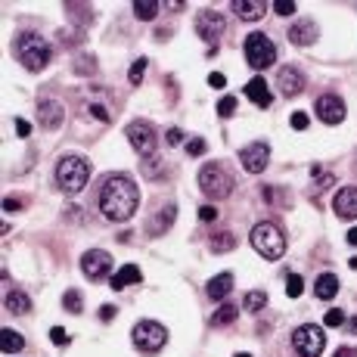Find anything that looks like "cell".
Wrapping results in <instances>:
<instances>
[{"label": "cell", "mask_w": 357, "mask_h": 357, "mask_svg": "<svg viewBox=\"0 0 357 357\" xmlns=\"http://www.w3.org/2000/svg\"><path fill=\"white\" fill-rule=\"evenodd\" d=\"M140 209V189L128 174H112L100 187V211L115 224H124Z\"/></svg>", "instance_id": "1"}, {"label": "cell", "mask_w": 357, "mask_h": 357, "mask_svg": "<svg viewBox=\"0 0 357 357\" xmlns=\"http://www.w3.org/2000/svg\"><path fill=\"white\" fill-rule=\"evenodd\" d=\"M13 53H16V60H19L22 68H28V72H41V68H47V62H50V44L44 41L41 34L25 31V34L16 38Z\"/></svg>", "instance_id": "2"}, {"label": "cell", "mask_w": 357, "mask_h": 357, "mask_svg": "<svg viewBox=\"0 0 357 357\" xmlns=\"http://www.w3.org/2000/svg\"><path fill=\"white\" fill-rule=\"evenodd\" d=\"M252 249H255L264 261H280V258L286 255L283 230L276 227V224H270V221L255 224V230H252Z\"/></svg>", "instance_id": "3"}, {"label": "cell", "mask_w": 357, "mask_h": 357, "mask_svg": "<svg viewBox=\"0 0 357 357\" xmlns=\"http://www.w3.org/2000/svg\"><path fill=\"white\" fill-rule=\"evenodd\" d=\"M88 177H90V165L81 155H62L60 165H56V183H60V189L66 196L81 193Z\"/></svg>", "instance_id": "4"}, {"label": "cell", "mask_w": 357, "mask_h": 357, "mask_svg": "<svg viewBox=\"0 0 357 357\" xmlns=\"http://www.w3.org/2000/svg\"><path fill=\"white\" fill-rule=\"evenodd\" d=\"M199 189H202L209 199H215V202L217 199H227V196L233 193V174H230L224 165L211 162L199 171Z\"/></svg>", "instance_id": "5"}, {"label": "cell", "mask_w": 357, "mask_h": 357, "mask_svg": "<svg viewBox=\"0 0 357 357\" xmlns=\"http://www.w3.org/2000/svg\"><path fill=\"white\" fill-rule=\"evenodd\" d=\"M131 339L134 345L143 351V354H159V351L168 345V330L155 320H140V323L131 330Z\"/></svg>", "instance_id": "6"}, {"label": "cell", "mask_w": 357, "mask_h": 357, "mask_svg": "<svg viewBox=\"0 0 357 357\" xmlns=\"http://www.w3.org/2000/svg\"><path fill=\"white\" fill-rule=\"evenodd\" d=\"M243 50H246V60H249L252 68H267V66H274V62H276L274 41H270L267 34H261V31H252L249 38H246Z\"/></svg>", "instance_id": "7"}, {"label": "cell", "mask_w": 357, "mask_h": 357, "mask_svg": "<svg viewBox=\"0 0 357 357\" xmlns=\"http://www.w3.org/2000/svg\"><path fill=\"white\" fill-rule=\"evenodd\" d=\"M292 348L298 351V357H320L326 348V332L314 323H304L292 332Z\"/></svg>", "instance_id": "8"}, {"label": "cell", "mask_w": 357, "mask_h": 357, "mask_svg": "<svg viewBox=\"0 0 357 357\" xmlns=\"http://www.w3.org/2000/svg\"><path fill=\"white\" fill-rule=\"evenodd\" d=\"M267 162H270V146L264 140H255V143L239 149V165H243L249 174H261V171L267 168Z\"/></svg>", "instance_id": "9"}, {"label": "cell", "mask_w": 357, "mask_h": 357, "mask_svg": "<svg viewBox=\"0 0 357 357\" xmlns=\"http://www.w3.org/2000/svg\"><path fill=\"white\" fill-rule=\"evenodd\" d=\"M128 140L140 155H153L155 143H159V134H155V128L149 122H131L128 124Z\"/></svg>", "instance_id": "10"}, {"label": "cell", "mask_w": 357, "mask_h": 357, "mask_svg": "<svg viewBox=\"0 0 357 357\" xmlns=\"http://www.w3.org/2000/svg\"><path fill=\"white\" fill-rule=\"evenodd\" d=\"M196 31H199L202 41H209V44H215L217 47V38L227 31V22H224V16L215 13V10H202L199 19H196Z\"/></svg>", "instance_id": "11"}, {"label": "cell", "mask_w": 357, "mask_h": 357, "mask_svg": "<svg viewBox=\"0 0 357 357\" xmlns=\"http://www.w3.org/2000/svg\"><path fill=\"white\" fill-rule=\"evenodd\" d=\"M314 112H317V118L323 124H339V122H345V103L339 100L336 94H323L320 100L314 103Z\"/></svg>", "instance_id": "12"}, {"label": "cell", "mask_w": 357, "mask_h": 357, "mask_svg": "<svg viewBox=\"0 0 357 357\" xmlns=\"http://www.w3.org/2000/svg\"><path fill=\"white\" fill-rule=\"evenodd\" d=\"M109 267H112V258H109V252L103 249H90L81 255V270L88 280H103V276L109 274Z\"/></svg>", "instance_id": "13"}, {"label": "cell", "mask_w": 357, "mask_h": 357, "mask_svg": "<svg viewBox=\"0 0 357 357\" xmlns=\"http://www.w3.org/2000/svg\"><path fill=\"white\" fill-rule=\"evenodd\" d=\"M332 211L342 221H354L357 217V187H345L332 196Z\"/></svg>", "instance_id": "14"}, {"label": "cell", "mask_w": 357, "mask_h": 357, "mask_svg": "<svg viewBox=\"0 0 357 357\" xmlns=\"http://www.w3.org/2000/svg\"><path fill=\"white\" fill-rule=\"evenodd\" d=\"M276 84H280V90H283V96H298L304 90V75L298 72V68H280V75H276Z\"/></svg>", "instance_id": "15"}, {"label": "cell", "mask_w": 357, "mask_h": 357, "mask_svg": "<svg viewBox=\"0 0 357 357\" xmlns=\"http://www.w3.org/2000/svg\"><path fill=\"white\" fill-rule=\"evenodd\" d=\"M38 115H41V128L56 131V128L62 124V118H66V109H62L56 100H41V106H38Z\"/></svg>", "instance_id": "16"}, {"label": "cell", "mask_w": 357, "mask_h": 357, "mask_svg": "<svg viewBox=\"0 0 357 357\" xmlns=\"http://www.w3.org/2000/svg\"><path fill=\"white\" fill-rule=\"evenodd\" d=\"M246 96H249L255 106H261V109H267L270 103H274V94H270V88H267V81H264L261 75H255L249 84H246Z\"/></svg>", "instance_id": "17"}, {"label": "cell", "mask_w": 357, "mask_h": 357, "mask_svg": "<svg viewBox=\"0 0 357 357\" xmlns=\"http://www.w3.org/2000/svg\"><path fill=\"white\" fill-rule=\"evenodd\" d=\"M205 292H209L211 302H224V298L233 292V274H217L209 280V286H205Z\"/></svg>", "instance_id": "18"}, {"label": "cell", "mask_w": 357, "mask_h": 357, "mask_svg": "<svg viewBox=\"0 0 357 357\" xmlns=\"http://www.w3.org/2000/svg\"><path fill=\"white\" fill-rule=\"evenodd\" d=\"M314 295L320 302H330V298L339 295V276L336 274H320L314 280Z\"/></svg>", "instance_id": "19"}, {"label": "cell", "mask_w": 357, "mask_h": 357, "mask_svg": "<svg viewBox=\"0 0 357 357\" xmlns=\"http://www.w3.org/2000/svg\"><path fill=\"white\" fill-rule=\"evenodd\" d=\"M230 7H233V13L239 16V19H246V22H258L264 16V3H261V0H233Z\"/></svg>", "instance_id": "20"}, {"label": "cell", "mask_w": 357, "mask_h": 357, "mask_svg": "<svg viewBox=\"0 0 357 357\" xmlns=\"http://www.w3.org/2000/svg\"><path fill=\"white\" fill-rule=\"evenodd\" d=\"M314 38H317V25H314V22H295V25L289 28V41L298 44V47L314 44Z\"/></svg>", "instance_id": "21"}, {"label": "cell", "mask_w": 357, "mask_h": 357, "mask_svg": "<svg viewBox=\"0 0 357 357\" xmlns=\"http://www.w3.org/2000/svg\"><path fill=\"white\" fill-rule=\"evenodd\" d=\"M140 280H143L140 267H137V264H124V267L118 270V274H115L112 280H109V286H112V289H124V286L140 283Z\"/></svg>", "instance_id": "22"}, {"label": "cell", "mask_w": 357, "mask_h": 357, "mask_svg": "<svg viewBox=\"0 0 357 357\" xmlns=\"http://www.w3.org/2000/svg\"><path fill=\"white\" fill-rule=\"evenodd\" d=\"M209 249L211 252H233L236 249V233L233 230H221V233H215L209 239Z\"/></svg>", "instance_id": "23"}, {"label": "cell", "mask_w": 357, "mask_h": 357, "mask_svg": "<svg viewBox=\"0 0 357 357\" xmlns=\"http://www.w3.org/2000/svg\"><path fill=\"white\" fill-rule=\"evenodd\" d=\"M0 348L7 351V354H19V351L25 348V339L16 330H0Z\"/></svg>", "instance_id": "24"}, {"label": "cell", "mask_w": 357, "mask_h": 357, "mask_svg": "<svg viewBox=\"0 0 357 357\" xmlns=\"http://www.w3.org/2000/svg\"><path fill=\"white\" fill-rule=\"evenodd\" d=\"M174 217H177V211H174V205H165V211H159L155 215V221L149 224V230H153V236H159V233H165V230L174 224Z\"/></svg>", "instance_id": "25"}, {"label": "cell", "mask_w": 357, "mask_h": 357, "mask_svg": "<svg viewBox=\"0 0 357 357\" xmlns=\"http://www.w3.org/2000/svg\"><path fill=\"white\" fill-rule=\"evenodd\" d=\"M236 317H239V304H230V302H224L221 308L211 314V323L215 326H227V323H233Z\"/></svg>", "instance_id": "26"}, {"label": "cell", "mask_w": 357, "mask_h": 357, "mask_svg": "<svg viewBox=\"0 0 357 357\" xmlns=\"http://www.w3.org/2000/svg\"><path fill=\"white\" fill-rule=\"evenodd\" d=\"M7 310L10 314H28V310H31V298L25 295V292H10L7 295Z\"/></svg>", "instance_id": "27"}, {"label": "cell", "mask_w": 357, "mask_h": 357, "mask_svg": "<svg viewBox=\"0 0 357 357\" xmlns=\"http://www.w3.org/2000/svg\"><path fill=\"white\" fill-rule=\"evenodd\" d=\"M134 16H137V19H143V22L155 19V16H159V0H137V3H134Z\"/></svg>", "instance_id": "28"}, {"label": "cell", "mask_w": 357, "mask_h": 357, "mask_svg": "<svg viewBox=\"0 0 357 357\" xmlns=\"http://www.w3.org/2000/svg\"><path fill=\"white\" fill-rule=\"evenodd\" d=\"M267 304V295H264L261 289H252V292H246V298H243V308L246 310H252V314H258V310Z\"/></svg>", "instance_id": "29"}, {"label": "cell", "mask_w": 357, "mask_h": 357, "mask_svg": "<svg viewBox=\"0 0 357 357\" xmlns=\"http://www.w3.org/2000/svg\"><path fill=\"white\" fill-rule=\"evenodd\" d=\"M62 308H66L68 314H81V310H84V302H81V292H78V289H68L66 295H62Z\"/></svg>", "instance_id": "30"}, {"label": "cell", "mask_w": 357, "mask_h": 357, "mask_svg": "<svg viewBox=\"0 0 357 357\" xmlns=\"http://www.w3.org/2000/svg\"><path fill=\"white\" fill-rule=\"evenodd\" d=\"M310 174H314V189H317V193H320V189H330L332 183H336V177H332V174H326V171H320V168H317V165H314V168H310Z\"/></svg>", "instance_id": "31"}, {"label": "cell", "mask_w": 357, "mask_h": 357, "mask_svg": "<svg viewBox=\"0 0 357 357\" xmlns=\"http://www.w3.org/2000/svg\"><path fill=\"white\" fill-rule=\"evenodd\" d=\"M302 292H304V280H302V276H298V274H289V276H286V295H289V298H298Z\"/></svg>", "instance_id": "32"}, {"label": "cell", "mask_w": 357, "mask_h": 357, "mask_svg": "<svg viewBox=\"0 0 357 357\" xmlns=\"http://www.w3.org/2000/svg\"><path fill=\"white\" fill-rule=\"evenodd\" d=\"M143 75H146V60H134V66H131V72H128V81L131 84H140L143 81Z\"/></svg>", "instance_id": "33"}, {"label": "cell", "mask_w": 357, "mask_h": 357, "mask_svg": "<svg viewBox=\"0 0 357 357\" xmlns=\"http://www.w3.org/2000/svg\"><path fill=\"white\" fill-rule=\"evenodd\" d=\"M233 112H236V100L233 96H224V100L217 103V115H221V118H233Z\"/></svg>", "instance_id": "34"}, {"label": "cell", "mask_w": 357, "mask_h": 357, "mask_svg": "<svg viewBox=\"0 0 357 357\" xmlns=\"http://www.w3.org/2000/svg\"><path fill=\"white\" fill-rule=\"evenodd\" d=\"M274 13L292 16V13H295V3H292V0H274Z\"/></svg>", "instance_id": "35"}, {"label": "cell", "mask_w": 357, "mask_h": 357, "mask_svg": "<svg viewBox=\"0 0 357 357\" xmlns=\"http://www.w3.org/2000/svg\"><path fill=\"white\" fill-rule=\"evenodd\" d=\"M326 326H342L345 323V314L339 308H332V310H326V320H323Z\"/></svg>", "instance_id": "36"}, {"label": "cell", "mask_w": 357, "mask_h": 357, "mask_svg": "<svg viewBox=\"0 0 357 357\" xmlns=\"http://www.w3.org/2000/svg\"><path fill=\"white\" fill-rule=\"evenodd\" d=\"M187 153L189 155H205V140L202 137H193V140L187 143Z\"/></svg>", "instance_id": "37"}, {"label": "cell", "mask_w": 357, "mask_h": 357, "mask_svg": "<svg viewBox=\"0 0 357 357\" xmlns=\"http://www.w3.org/2000/svg\"><path fill=\"white\" fill-rule=\"evenodd\" d=\"M50 339H53V345H68V332L62 330V326H53V330H50Z\"/></svg>", "instance_id": "38"}, {"label": "cell", "mask_w": 357, "mask_h": 357, "mask_svg": "<svg viewBox=\"0 0 357 357\" xmlns=\"http://www.w3.org/2000/svg\"><path fill=\"white\" fill-rule=\"evenodd\" d=\"M209 88H215V90H224V88H227V78H224L221 72H211V75H209Z\"/></svg>", "instance_id": "39"}, {"label": "cell", "mask_w": 357, "mask_h": 357, "mask_svg": "<svg viewBox=\"0 0 357 357\" xmlns=\"http://www.w3.org/2000/svg\"><path fill=\"white\" fill-rule=\"evenodd\" d=\"M215 217H217V209H215V205H202V209H199V221L209 224V221H215Z\"/></svg>", "instance_id": "40"}, {"label": "cell", "mask_w": 357, "mask_h": 357, "mask_svg": "<svg viewBox=\"0 0 357 357\" xmlns=\"http://www.w3.org/2000/svg\"><path fill=\"white\" fill-rule=\"evenodd\" d=\"M292 128H295V131H304V128H308V115H304V112H295V115H292Z\"/></svg>", "instance_id": "41"}, {"label": "cell", "mask_w": 357, "mask_h": 357, "mask_svg": "<svg viewBox=\"0 0 357 357\" xmlns=\"http://www.w3.org/2000/svg\"><path fill=\"white\" fill-rule=\"evenodd\" d=\"M16 134H19V137H28V134H31V124H28L25 118H16Z\"/></svg>", "instance_id": "42"}, {"label": "cell", "mask_w": 357, "mask_h": 357, "mask_svg": "<svg viewBox=\"0 0 357 357\" xmlns=\"http://www.w3.org/2000/svg\"><path fill=\"white\" fill-rule=\"evenodd\" d=\"M168 143H171V146L183 143V131H181V128H171V131H168Z\"/></svg>", "instance_id": "43"}, {"label": "cell", "mask_w": 357, "mask_h": 357, "mask_svg": "<svg viewBox=\"0 0 357 357\" xmlns=\"http://www.w3.org/2000/svg\"><path fill=\"white\" fill-rule=\"evenodd\" d=\"M90 115H94V118H100V122H109V112L103 106H90Z\"/></svg>", "instance_id": "44"}, {"label": "cell", "mask_w": 357, "mask_h": 357, "mask_svg": "<svg viewBox=\"0 0 357 357\" xmlns=\"http://www.w3.org/2000/svg\"><path fill=\"white\" fill-rule=\"evenodd\" d=\"M112 317H115V308H112V304H103V310H100V320H106V323H109Z\"/></svg>", "instance_id": "45"}, {"label": "cell", "mask_w": 357, "mask_h": 357, "mask_svg": "<svg viewBox=\"0 0 357 357\" xmlns=\"http://www.w3.org/2000/svg\"><path fill=\"white\" fill-rule=\"evenodd\" d=\"M332 357H357V351H354V348H348V345H345V348H339L336 354H332Z\"/></svg>", "instance_id": "46"}, {"label": "cell", "mask_w": 357, "mask_h": 357, "mask_svg": "<svg viewBox=\"0 0 357 357\" xmlns=\"http://www.w3.org/2000/svg\"><path fill=\"white\" fill-rule=\"evenodd\" d=\"M3 209H7V211H16V209H19V202H16V199H3Z\"/></svg>", "instance_id": "47"}, {"label": "cell", "mask_w": 357, "mask_h": 357, "mask_svg": "<svg viewBox=\"0 0 357 357\" xmlns=\"http://www.w3.org/2000/svg\"><path fill=\"white\" fill-rule=\"evenodd\" d=\"M348 243H351V246H357V227H351V230H348Z\"/></svg>", "instance_id": "48"}, {"label": "cell", "mask_w": 357, "mask_h": 357, "mask_svg": "<svg viewBox=\"0 0 357 357\" xmlns=\"http://www.w3.org/2000/svg\"><path fill=\"white\" fill-rule=\"evenodd\" d=\"M236 357H252V354H236Z\"/></svg>", "instance_id": "49"}]
</instances>
